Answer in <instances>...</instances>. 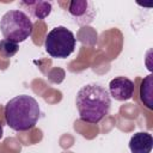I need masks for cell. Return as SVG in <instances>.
Instances as JSON below:
<instances>
[{
  "mask_svg": "<svg viewBox=\"0 0 153 153\" xmlns=\"http://www.w3.org/2000/svg\"><path fill=\"white\" fill-rule=\"evenodd\" d=\"M68 13L74 19V22L80 25H88L93 22L96 17V8L93 4L88 0H73L68 5Z\"/></svg>",
  "mask_w": 153,
  "mask_h": 153,
  "instance_id": "5",
  "label": "cell"
},
{
  "mask_svg": "<svg viewBox=\"0 0 153 153\" xmlns=\"http://www.w3.org/2000/svg\"><path fill=\"white\" fill-rule=\"evenodd\" d=\"M2 135H4V129H2V126L0 124V140L2 139Z\"/></svg>",
  "mask_w": 153,
  "mask_h": 153,
  "instance_id": "11",
  "label": "cell"
},
{
  "mask_svg": "<svg viewBox=\"0 0 153 153\" xmlns=\"http://www.w3.org/2000/svg\"><path fill=\"white\" fill-rule=\"evenodd\" d=\"M19 6L23 7L25 14L30 18L42 20L47 18L51 12V4L48 1H37V0H24L19 2ZM23 11V12H24Z\"/></svg>",
  "mask_w": 153,
  "mask_h": 153,
  "instance_id": "7",
  "label": "cell"
},
{
  "mask_svg": "<svg viewBox=\"0 0 153 153\" xmlns=\"http://www.w3.org/2000/svg\"><path fill=\"white\" fill-rule=\"evenodd\" d=\"M75 105L81 121L97 124L110 111L111 97L109 91L97 82L84 85L76 93Z\"/></svg>",
  "mask_w": 153,
  "mask_h": 153,
  "instance_id": "1",
  "label": "cell"
},
{
  "mask_svg": "<svg viewBox=\"0 0 153 153\" xmlns=\"http://www.w3.org/2000/svg\"><path fill=\"white\" fill-rule=\"evenodd\" d=\"M109 94L116 100L124 102L134 94V81L127 76H116L109 82Z\"/></svg>",
  "mask_w": 153,
  "mask_h": 153,
  "instance_id": "6",
  "label": "cell"
},
{
  "mask_svg": "<svg viewBox=\"0 0 153 153\" xmlns=\"http://www.w3.org/2000/svg\"><path fill=\"white\" fill-rule=\"evenodd\" d=\"M18 50H19L18 43L5 38L0 41V53L4 55V57H12L18 53Z\"/></svg>",
  "mask_w": 153,
  "mask_h": 153,
  "instance_id": "10",
  "label": "cell"
},
{
  "mask_svg": "<svg viewBox=\"0 0 153 153\" xmlns=\"http://www.w3.org/2000/svg\"><path fill=\"white\" fill-rule=\"evenodd\" d=\"M4 115L11 129L16 131H26L32 129L38 122L41 109L33 97L19 94L7 102Z\"/></svg>",
  "mask_w": 153,
  "mask_h": 153,
  "instance_id": "2",
  "label": "cell"
},
{
  "mask_svg": "<svg viewBox=\"0 0 153 153\" xmlns=\"http://www.w3.org/2000/svg\"><path fill=\"white\" fill-rule=\"evenodd\" d=\"M0 30L5 39L20 43L32 35L33 24L22 10H10L1 17Z\"/></svg>",
  "mask_w": 153,
  "mask_h": 153,
  "instance_id": "3",
  "label": "cell"
},
{
  "mask_svg": "<svg viewBox=\"0 0 153 153\" xmlns=\"http://www.w3.org/2000/svg\"><path fill=\"white\" fill-rule=\"evenodd\" d=\"M153 148V137L149 133H135L129 140V149L131 153H151Z\"/></svg>",
  "mask_w": 153,
  "mask_h": 153,
  "instance_id": "8",
  "label": "cell"
},
{
  "mask_svg": "<svg viewBox=\"0 0 153 153\" xmlns=\"http://www.w3.org/2000/svg\"><path fill=\"white\" fill-rule=\"evenodd\" d=\"M140 98L148 109H153V75H147L140 86Z\"/></svg>",
  "mask_w": 153,
  "mask_h": 153,
  "instance_id": "9",
  "label": "cell"
},
{
  "mask_svg": "<svg viewBox=\"0 0 153 153\" xmlns=\"http://www.w3.org/2000/svg\"><path fill=\"white\" fill-rule=\"evenodd\" d=\"M76 39L71 30L65 26H56L51 29L45 39L44 48L45 51L55 59H66L75 49Z\"/></svg>",
  "mask_w": 153,
  "mask_h": 153,
  "instance_id": "4",
  "label": "cell"
}]
</instances>
